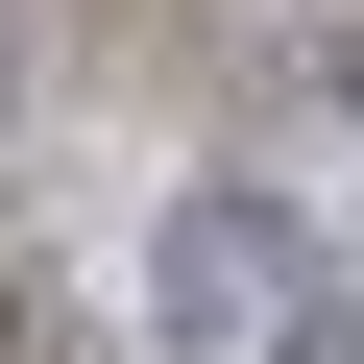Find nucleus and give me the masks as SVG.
I'll return each instance as SVG.
<instances>
[{
  "mask_svg": "<svg viewBox=\"0 0 364 364\" xmlns=\"http://www.w3.org/2000/svg\"><path fill=\"white\" fill-rule=\"evenodd\" d=\"M291 291H316L291 195H243V170H219V195H170V243H146V316L195 340V364H267V340H291Z\"/></svg>",
  "mask_w": 364,
  "mask_h": 364,
  "instance_id": "1",
  "label": "nucleus"
},
{
  "mask_svg": "<svg viewBox=\"0 0 364 364\" xmlns=\"http://www.w3.org/2000/svg\"><path fill=\"white\" fill-rule=\"evenodd\" d=\"M0 97H25V49H0Z\"/></svg>",
  "mask_w": 364,
  "mask_h": 364,
  "instance_id": "3",
  "label": "nucleus"
},
{
  "mask_svg": "<svg viewBox=\"0 0 364 364\" xmlns=\"http://www.w3.org/2000/svg\"><path fill=\"white\" fill-rule=\"evenodd\" d=\"M267 364H364V291H340V267H316V291H291V340H267Z\"/></svg>",
  "mask_w": 364,
  "mask_h": 364,
  "instance_id": "2",
  "label": "nucleus"
}]
</instances>
